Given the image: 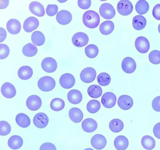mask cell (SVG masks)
Masks as SVG:
<instances>
[{
  "mask_svg": "<svg viewBox=\"0 0 160 150\" xmlns=\"http://www.w3.org/2000/svg\"><path fill=\"white\" fill-rule=\"evenodd\" d=\"M158 30L159 32L160 33V23H159V25L158 26Z\"/></svg>",
  "mask_w": 160,
  "mask_h": 150,
  "instance_id": "f5cc1de1",
  "label": "cell"
},
{
  "mask_svg": "<svg viewBox=\"0 0 160 150\" xmlns=\"http://www.w3.org/2000/svg\"><path fill=\"white\" fill-rule=\"evenodd\" d=\"M102 89L101 87L96 84L90 86L87 89V92L89 96L94 98L100 97L102 95Z\"/></svg>",
  "mask_w": 160,
  "mask_h": 150,
  "instance_id": "d6a6232c",
  "label": "cell"
},
{
  "mask_svg": "<svg viewBox=\"0 0 160 150\" xmlns=\"http://www.w3.org/2000/svg\"><path fill=\"white\" fill-rule=\"evenodd\" d=\"M33 123L34 125L39 128H45L49 122V118L48 116L43 112H38L37 113L33 118Z\"/></svg>",
  "mask_w": 160,
  "mask_h": 150,
  "instance_id": "7c38bea8",
  "label": "cell"
},
{
  "mask_svg": "<svg viewBox=\"0 0 160 150\" xmlns=\"http://www.w3.org/2000/svg\"><path fill=\"white\" fill-rule=\"evenodd\" d=\"M117 97L113 93L107 92L102 96L101 102L102 104L105 108H110L113 107L116 104Z\"/></svg>",
  "mask_w": 160,
  "mask_h": 150,
  "instance_id": "9c48e42d",
  "label": "cell"
},
{
  "mask_svg": "<svg viewBox=\"0 0 160 150\" xmlns=\"http://www.w3.org/2000/svg\"><path fill=\"white\" fill-rule=\"evenodd\" d=\"M11 130V126L7 122L5 121H0V135L5 136L9 134Z\"/></svg>",
  "mask_w": 160,
  "mask_h": 150,
  "instance_id": "ab89813d",
  "label": "cell"
},
{
  "mask_svg": "<svg viewBox=\"0 0 160 150\" xmlns=\"http://www.w3.org/2000/svg\"><path fill=\"white\" fill-rule=\"evenodd\" d=\"M81 125L83 130L88 133L94 132L98 127L97 122L94 119L91 118L85 119L82 122Z\"/></svg>",
  "mask_w": 160,
  "mask_h": 150,
  "instance_id": "44dd1931",
  "label": "cell"
},
{
  "mask_svg": "<svg viewBox=\"0 0 160 150\" xmlns=\"http://www.w3.org/2000/svg\"><path fill=\"white\" fill-rule=\"evenodd\" d=\"M153 17L156 20H160V4H158L153 7L152 11Z\"/></svg>",
  "mask_w": 160,
  "mask_h": 150,
  "instance_id": "7dc6e473",
  "label": "cell"
},
{
  "mask_svg": "<svg viewBox=\"0 0 160 150\" xmlns=\"http://www.w3.org/2000/svg\"><path fill=\"white\" fill-rule=\"evenodd\" d=\"M153 132L155 137L160 139V122L157 123L154 125L153 129Z\"/></svg>",
  "mask_w": 160,
  "mask_h": 150,
  "instance_id": "c3c4849f",
  "label": "cell"
},
{
  "mask_svg": "<svg viewBox=\"0 0 160 150\" xmlns=\"http://www.w3.org/2000/svg\"><path fill=\"white\" fill-rule=\"evenodd\" d=\"M133 7L129 0H120L117 4V10L119 14L122 16H127L132 11Z\"/></svg>",
  "mask_w": 160,
  "mask_h": 150,
  "instance_id": "5b68a950",
  "label": "cell"
},
{
  "mask_svg": "<svg viewBox=\"0 0 160 150\" xmlns=\"http://www.w3.org/2000/svg\"><path fill=\"white\" fill-rule=\"evenodd\" d=\"M84 150H94L93 149L91 148H87L85 149Z\"/></svg>",
  "mask_w": 160,
  "mask_h": 150,
  "instance_id": "816d5d0a",
  "label": "cell"
},
{
  "mask_svg": "<svg viewBox=\"0 0 160 150\" xmlns=\"http://www.w3.org/2000/svg\"><path fill=\"white\" fill-rule=\"evenodd\" d=\"M21 26L20 22L15 19L9 20L6 24V28L8 32L12 34H17L20 31Z\"/></svg>",
  "mask_w": 160,
  "mask_h": 150,
  "instance_id": "ffe728a7",
  "label": "cell"
},
{
  "mask_svg": "<svg viewBox=\"0 0 160 150\" xmlns=\"http://www.w3.org/2000/svg\"><path fill=\"white\" fill-rule=\"evenodd\" d=\"M10 53V49L8 46L5 44H0V59H3L7 58Z\"/></svg>",
  "mask_w": 160,
  "mask_h": 150,
  "instance_id": "b9f144b4",
  "label": "cell"
},
{
  "mask_svg": "<svg viewBox=\"0 0 160 150\" xmlns=\"http://www.w3.org/2000/svg\"><path fill=\"white\" fill-rule=\"evenodd\" d=\"M82 21L84 25L89 28L97 27L100 22V16L96 12L89 10L85 12L82 16Z\"/></svg>",
  "mask_w": 160,
  "mask_h": 150,
  "instance_id": "6da1fadb",
  "label": "cell"
},
{
  "mask_svg": "<svg viewBox=\"0 0 160 150\" xmlns=\"http://www.w3.org/2000/svg\"><path fill=\"white\" fill-rule=\"evenodd\" d=\"M9 1H0V9H3L6 8L9 4Z\"/></svg>",
  "mask_w": 160,
  "mask_h": 150,
  "instance_id": "f907efd6",
  "label": "cell"
},
{
  "mask_svg": "<svg viewBox=\"0 0 160 150\" xmlns=\"http://www.w3.org/2000/svg\"><path fill=\"white\" fill-rule=\"evenodd\" d=\"M96 71L93 68H86L81 71L80 77L82 81L85 83H90L93 82L96 76Z\"/></svg>",
  "mask_w": 160,
  "mask_h": 150,
  "instance_id": "277c9868",
  "label": "cell"
},
{
  "mask_svg": "<svg viewBox=\"0 0 160 150\" xmlns=\"http://www.w3.org/2000/svg\"><path fill=\"white\" fill-rule=\"evenodd\" d=\"M59 82L60 86L63 88L68 89L72 88L75 83L74 76L70 73H65L60 77Z\"/></svg>",
  "mask_w": 160,
  "mask_h": 150,
  "instance_id": "8fae6325",
  "label": "cell"
},
{
  "mask_svg": "<svg viewBox=\"0 0 160 150\" xmlns=\"http://www.w3.org/2000/svg\"><path fill=\"white\" fill-rule=\"evenodd\" d=\"M17 124L22 128H26L30 125L31 120L29 117L26 114L20 113L18 114L15 118Z\"/></svg>",
  "mask_w": 160,
  "mask_h": 150,
  "instance_id": "f1b7e54d",
  "label": "cell"
},
{
  "mask_svg": "<svg viewBox=\"0 0 160 150\" xmlns=\"http://www.w3.org/2000/svg\"><path fill=\"white\" fill-rule=\"evenodd\" d=\"M38 49L34 44L29 43L25 45L22 48L23 54L28 57H32L37 53Z\"/></svg>",
  "mask_w": 160,
  "mask_h": 150,
  "instance_id": "836d02e7",
  "label": "cell"
},
{
  "mask_svg": "<svg viewBox=\"0 0 160 150\" xmlns=\"http://www.w3.org/2000/svg\"><path fill=\"white\" fill-rule=\"evenodd\" d=\"M1 91L2 95L5 98H11L15 96L16 90L14 86L9 82H5L2 85Z\"/></svg>",
  "mask_w": 160,
  "mask_h": 150,
  "instance_id": "2e32d148",
  "label": "cell"
},
{
  "mask_svg": "<svg viewBox=\"0 0 160 150\" xmlns=\"http://www.w3.org/2000/svg\"><path fill=\"white\" fill-rule=\"evenodd\" d=\"M133 104L132 98L129 96L123 95L120 96L118 100V104L121 109L127 110L130 109Z\"/></svg>",
  "mask_w": 160,
  "mask_h": 150,
  "instance_id": "e0dca14e",
  "label": "cell"
},
{
  "mask_svg": "<svg viewBox=\"0 0 160 150\" xmlns=\"http://www.w3.org/2000/svg\"><path fill=\"white\" fill-rule=\"evenodd\" d=\"M57 61L52 57L44 58L41 62V67L43 70L48 73L54 72L57 69Z\"/></svg>",
  "mask_w": 160,
  "mask_h": 150,
  "instance_id": "ba28073f",
  "label": "cell"
},
{
  "mask_svg": "<svg viewBox=\"0 0 160 150\" xmlns=\"http://www.w3.org/2000/svg\"><path fill=\"white\" fill-rule=\"evenodd\" d=\"M149 6L148 2L145 0H139L135 5V10L140 15L146 13L149 9Z\"/></svg>",
  "mask_w": 160,
  "mask_h": 150,
  "instance_id": "e575fe53",
  "label": "cell"
},
{
  "mask_svg": "<svg viewBox=\"0 0 160 150\" xmlns=\"http://www.w3.org/2000/svg\"><path fill=\"white\" fill-rule=\"evenodd\" d=\"M85 52L88 57L93 58L96 57L98 54L99 49L96 45L90 44L85 48Z\"/></svg>",
  "mask_w": 160,
  "mask_h": 150,
  "instance_id": "74e56055",
  "label": "cell"
},
{
  "mask_svg": "<svg viewBox=\"0 0 160 150\" xmlns=\"http://www.w3.org/2000/svg\"><path fill=\"white\" fill-rule=\"evenodd\" d=\"M97 80L98 83L102 86L108 85L111 81L110 75L106 72H101L97 77Z\"/></svg>",
  "mask_w": 160,
  "mask_h": 150,
  "instance_id": "f35d334b",
  "label": "cell"
},
{
  "mask_svg": "<svg viewBox=\"0 0 160 150\" xmlns=\"http://www.w3.org/2000/svg\"><path fill=\"white\" fill-rule=\"evenodd\" d=\"M121 66L124 72L130 74L133 73L135 71L136 68V64L132 58L128 57L122 60Z\"/></svg>",
  "mask_w": 160,
  "mask_h": 150,
  "instance_id": "5bb4252c",
  "label": "cell"
},
{
  "mask_svg": "<svg viewBox=\"0 0 160 150\" xmlns=\"http://www.w3.org/2000/svg\"><path fill=\"white\" fill-rule=\"evenodd\" d=\"M101 107V103L99 101L95 99H92L87 103L86 108L89 113H95L100 110Z\"/></svg>",
  "mask_w": 160,
  "mask_h": 150,
  "instance_id": "8d00e7d4",
  "label": "cell"
},
{
  "mask_svg": "<svg viewBox=\"0 0 160 150\" xmlns=\"http://www.w3.org/2000/svg\"><path fill=\"white\" fill-rule=\"evenodd\" d=\"M91 143L95 149L100 150L103 149L106 146L107 140L103 135L97 134L92 137L91 140Z\"/></svg>",
  "mask_w": 160,
  "mask_h": 150,
  "instance_id": "4fadbf2b",
  "label": "cell"
},
{
  "mask_svg": "<svg viewBox=\"0 0 160 150\" xmlns=\"http://www.w3.org/2000/svg\"><path fill=\"white\" fill-rule=\"evenodd\" d=\"M23 142L22 138L20 136L13 135L9 138L8 144V147L11 149L17 150L22 147Z\"/></svg>",
  "mask_w": 160,
  "mask_h": 150,
  "instance_id": "cb8c5ba5",
  "label": "cell"
},
{
  "mask_svg": "<svg viewBox=\"0 0 160 150\" xmlns=\"http://www.w3.org/2000/svg\"><path fill=\"white\" fill-rule=\"evenodd\" d=\"M72 40V44L74 46L80 48L88 44L89 41V38L86 33L79 32L73 35Z\"/></svg>",
  "mask_w": 160,
  "mask_h": 150,
  "instance_id": "8992f818",
  "label": "cell"
},
{
  "mask_svg": "<svg viewBox=\"0 0 160 150\" xmlns=\"http://www.w3.org/2000/svg\"><path fill=\"white\" fill-rule=\"evenodd\" d=\"M149 59L150 62L154 64L160 63V51L153 50L149 53Z\"/></svg>",
  "mask_w": 160,
  "mask_h": 150,
  "instance_id": "60d3db41",
  "label": "cell"
},
{
  "mask_svg": "<svg viewBox=\"0 0 160 150\" xmlns=\"http://www.w3.org/2000/svg\"><path fill=\"white\" fill-rule=\"evenodd\" d=\"M135 46L137 50L142 53L148 52L150 48L148 40L143 36H139L136 38L135 42Z\"/></svg>",
  "mask_w": 160,
  "mask_h": 150,
  "instance_id": "52a82bcc",
  "label": "cell"
},
{
  "mask_svg": "<svg viewBox=\"0 0 160 150\" xmlns=\"http://www.w3.org/2000/svg\"><path fill=\"white\" fill-rule=\"evenodd\" d=\"M64 101L59 98H55L52 99L50 103L51 109L55 111H59L63 109L65 107Z\"/></svg>",
  "mask_w": 160,
  "mask_h": 150,
  "instance_id": "d590c367",
  "label": "cell"
},
{
  "mask_svg": "<svg viewBox=\"0 0 160 150\" xmlns=\"http://www.w3.org/2000/svg\"><path fill=\"white\" fill-rule=\"evenodd\" d=\"M31 39L32 43L37 46L43 45L45 40L44 34L38 31H35L32 33Z\"/></svg>",
  "mask_w": 160,
  "mask_h": 150,
  "instance_id": "1f68e13d",
  "label": "cell"
},
{
  "mask_svg": "<svg viewBox=\"0 0 160 150\" xmlns=\"http://www.w3.org/2000/svg\"><path fill=\"white\" fill-rule=\"evenodd\" d=\"M141 143L144 148L148 150L153 149L155 146V141L151 136L146 135L143 136L141 140Z\"/></svg>",
  "mask_w": 160,
  "mask_h": 150,
  "instance_id": "4dcf8cb0",
  "label": "cell"
},
{
  "mask_svg": "<svg viewBox=\"0 0 160 150\" xmlns=\"http://www.w3.org/2000/svg\"><path fill=\"white\" fill-rule=\"evenodd\" d=\"M91 3V0H78V4L79 7L83 9H87L90 7Z\"/></svg>",
  "mask_w": 160,
  "mask_h": 150,
  "instance_id": "bcb514c9",
  "label": "cell"
},
{
  "mask_svg": "<svg viewBox=\"0 0 160 150\" xmlns=\"http://www.w3.org/2000/svg\"><path fill=\"white\" fill-rule=\"evenodd\" d=\"M72 16L68 11L62 10L59 11L56 16V19L58 23L62 25L68 24L71 21Z\"/></svg>",
  "mask_w": 160,
  "mask_h": 150,
  "instance_id": "ac0fdd59",
  "label": "cell"
},
{
  "mask_svg": "<svg viewBox=\"0 0 160 150\" xmlns=\"http://www.w3.org/2000/svg\"><path fill=\"white\" fill-rule=\"evenodd\" d=\"M58 7L56 4H48L46 8V12L48 15L53 16L58 12Z\"/></svg>",
  "mask_w": 160,
  "mask_h": 150,
  "instance_id": "7bdbcfd3",
  "label": "cell"
},
{
  "mask_svg": "<svg viewBox=\"0 0 160 150\" xmlns=\"http://www.w3.org/2000/svg\"><path fill=\"white\" fill-rule=\"evenodd\" d=\"M147 21L145 18L141 15H137L132 19V25L133 28L137 30L143 29L146 26Z\"/></svg>",
  "mask_w": 160,
  "mask_h": 150,
  "instance_id": "83f0119b",
  "label": "cell"
},
{
  "mask_svg": "<svg viewBox=\"0 0 160 150\" xmlns=\"http://www.w3.org/2000/svg\"><path fill=\"white\" fill-rule=\"evenodd\" d=\"M33 72V70L31 67L28 66H23L19 69L18 75L21 79L27 80L32 77Z\"/></svg>",
  "mask_w": 160,
  "mask_h": 150,
  "instance_id": "484cf974",
  "label": "cell"
},
{
  "mask_svg": "<svg viewBox=\"0 0 160 150\" xmlns=\"http://www.w3.org/2000/svg\"><path fill=\"white\" fill-rule=\"evenodd\" d=\"M0 42L3 41L7 37V32L6 30L3 28H0Z\"/></svg>",
  "mask_w": 160,
  "mask_h": 150,
  "instance_id": "681fc988",
  "label": "cell"
},
{
  "mask_svg": "<svg viewBox=\"0 0 160 150\" xmlns=\"http://www.w3.org/2000/svg\"><path fill=\"white\" fill-rule=\"evenodd\" d=\"M114 144L117 150H125L128 146L129 141L125 136L119 135L115 138Z\"/></svg>",
  "mask_w": 160,
  "mask_h": 150,
  "instance_id": "d4e9b609",
  "label": "cell"
},
{
  "mask_svg": "<svg viewBox=\"0 0 160 150\" xmlns=\"http://www.w3.org/2000/svg\"><path fill=\"white\" fill-rule=\"evenodd\" d=\"M39 150H57L55 145L49 142H46L42 144L40 146Z\"/></svg>",
  "mask_w": 160,
  "mask_h": 150,
  "instance_id": "f6af8a7d",
  "label": "cell"
},
{
  "mask_svg": "<svg viewBox=\"0 0 160 150\" xmlns=\"http://www.w3.org/2000/svg\"><path fill=\"white\" fill-rule=\"evenodd\" d=\"M109 126L110 130L112 132L118 133L123 130L124 124L123 122L120 119L115 118L110 121Z\"/></svg>",
  "mask_w": 160,
  "mask_h": 150,
  "instance_id": "f546056e",
  "label": "cell"
},
{
  "mask_svg": "<svg viewBox=\"0 0 160 150\" xmlns=\"http://www.w3.org/2000/svg\"><path fill=\"white\" fill-rule=\"evenodd\" d=\"M152 105L154 111L160 112V96L156 97L153 99Z\"/></svg>",
  "mask_w": 160,
  "mask_h": 150,
  "instance_id": "ee69618b",
  "label": "cell"
},
{
  "mask_svg": "<svg viewBox=\"0 0 160 150\" xmlns=\"http://www.w3.org/2000/svg\"><path fill=\"white\" fill-rule=\"evenodd\" d=\"M114 25L113 22L110 20L105 21L100 25L99 30L103 35H107L110 34L114 30Z\"/></svg>",
  "mask_w": 160,
  "mask_h": 150,
  "instance_id": "4316f807",
  "label": "cell"
},
{
  "mask_svg": "<svg viewBox=\"0 0 160 150\" xmlns=\"http://www.w3.org/2000/svg\"><path fill=\"white\" fill-rule=\"evenodd\" d=\"M29 8L32 13L38 17H42L45 15L44 7L38 2L34 1L31 2L29 4Z\"/></svg>",
  "mask_w": 160,
  "mask_h": 150,
  "instance_id": "d6986e66",
  "label": "cell"
},
{
  "mask_svg": "<svg viewBox=\"0 0 160 150\" xmlns=\"http://www.w3.org/2000/svg\"><path fill=\"white\" fill-rule=\"evenodd\" d=\"M68 115L71 120L75 123L80 122L83 117V114L81 110L76 107L72 108L69 110Z\"/></svg>",
  "mask_w": 160,
  "mask_h": 150,
  "instance_id": "603a6c76",
  "label": "cell"
},
{
  "mask_svg": "<svg viewBox=\"0 0 160 150\" xmlns=\"http://www.w3.org/2000/svg\"><path fill=\"white\" fill-rule=\"evenodd\" d=\"M39 25V21L36 17H29L24 21L23 24V29L26 32H30L36 29Z\"/></svg>",
  "mask_w": 160,
  "mask_h": 150,
  "instance_id": "9a60e30c",
  "label": "cell"
},
{
  "mask_svg": "<svg viewBox=\"0 0 160 150\" xmlns=\"http://www.w3.org/2000/svg\"><path fill=\"white\" fill-rule=\"evenodd\" d=\"M56 82L54 79L49 76H43L40 78L38 82L39 88L43 92H49L55 87Z\"/></svg>",
  "mask_w": 160,
  "mask_h": 150,
  "instance_id": "7a4b0ae2",
  "label": "cell"
},
{
  "mask_svg": "<svg viewBox=\"0 0 160 150\" xmlns=\"http://www.w3.org/2000/svg\"><path fill=\"white\" fill-rule=\"evenodd\" d=\"M99 12L103 18L107 19L112 18L116 14L114 8L108 3H104L101 4L99 8Z\"/></svg>",
  "mask_w": 160,
  "mask_h": 150,
  "instance_id": "3957f363",
  "label": "cell"
},
{
  "mask_svg": "<svg viewBox=\"0 0 160 150\" xmlns=\"http://www.w3.org/2000/svg\"><path fill=\"white\" fill-rule=\"evenodd\" d=\"M67 98L71 103L77 104L79 103L82 101V96L81 92L78 90L72 89L68 93Z\"/></svg>",
  "mask_w": 160,
  "mask_h": 150,
  "instance_id": "7402d4cb",
  "label": "cell"
},
{
  "mask_svg": "<svg viewBox=\"0 0 160 150\" xmlns=\"http://www.w3.org/2000/svg\"><path fill=\"white\" fill-rule=\"evenodd\" d=\"M42 104L41 98L36 95H32L29 96L26 101V105L28 109L32 111L39 109Z\"/></svg>",
  "mask_w": 160,
  "mask_h": 150,
  "instance_id": "30bf717a",
  "label": "cell"
}]
</instances>
